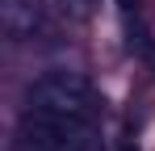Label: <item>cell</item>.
<instances>
[{
	"label": "cell",
	"mask_w": 155,
	"mask_h": 151,
	"mask_svg": "<svg viewBox=\"0 0 155 151\" xmlns=\"http://www.w3.org/2000/svg\"><path fill=\"white\" fill-rule=\"evenodd\" d=\"M0 29L13 42H25L46 29V13L38 0H0Z\"/></svg>",
	"instance_id": "3"
},
{
	"label": "cell",
	"mask_w": 155,
	"mask_h": 151,
	"mask_svg": "<svg viewBox=\"0 0 155 151\" xmlns=\"http://www.w3.org/2000/svg\"><path fill=\"white\" fill-rule=\"evenodd\" d=\"M117 151H138V147H134V143H130V139H126V143H122V147H117Z\"/></svg>",
	"instance_id": "4"
},
{
	"label": "cell",
	"mask_w": 155,
	"mask_h": 151,
	"mask_svg": "<svg viewBox=\"0 0 155 151\" xmlns=\"http://www.w3.org/2000/svg\"><path fill=\"white\" fill-rule=\"evenodd\" d=\"M29 109H46V113H63V118L92 122L97 97H92V84H88L80 72L54 67V72L38 76V80L29 84Z\"/></svg>",
	"instance_id": "1"
},
{
	"label": "cell",
	"mask_w": 155,
	"mask_h": 151,
	"mask_svg": "<svg viewBox=\"0 0 155 151\" xmlns=\"http://www.w3.org/2000/svg\"><path fill=\"white\" fill-rule=\"evenodd\" d=\"M117 4H122V8H134V4H138V0H117Z\"/></svg>",
	"instance_id": "5"
},
{
	"label": "cell",
	"mask_w": 155,
	"mask_h": 151,
	"mask_svg": "<svg viewBox=\"0 0 155 151\" xmlns=\"http://www.w3.org/2000/svg\"><path fill=\"white\" fill-rule=\"evenodd\" d=\"M21 151H97L92 122L46 113V109H25V118H21Z\"/></svg>",
	"instance_id": "2"
}]
</instances>
